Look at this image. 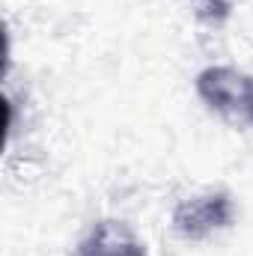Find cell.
I'll return each instance as SVG.
<instances>
[{"instance_id": "3957f363", "label": "cell", "mask_w": 253, "mask_h": 256, "mask_svg": "<svg viewBox=\"0 0 253 256\" xmlns=\"http://www.w3.org/2000/svg\"><path fill=\"white\" fill-rule=\"evenodd\" d=\"M80 256H149L140 238L120 220H98L80 242Z\"/></svg>"}, {"instance_id": "6da1fadb", "label": "cell", "mask_w": 253, "mask_h": 256, "mask_svg": "<svg viewBox=\"0 0 253 256\" xmlns=\"http://www.w3.org/2000/svg\"><path fill=\"white\" fill-rule=\"evenodd\" d=\"M196 96L230 126L253 128V74L232 66H208L196 74Z\"/></svg>"}, {"instance_id": "277c9868", "label": "cell", "mask_w": 253, "mask_h": 256, "mask_svg": "<svg viewBox=\"0 0 253 256\" xmlns=\"http://www.w3.org/2000/svg\"><path fill=\"white\" fill-rule=\"evenodd\" d=\"M202 18H218V21H224L226 15H230V3L226 0H202V12H200Z\"/></svg>"}, {"instance_id": "7a4b0ae2", "label": "cell", "mask_w": 253, "mask_h": 256, "mask_svg": "<svg viewBox=\"0 0 253 256\" xmlns=\"http://www.w3.org/2000/svg\"><path fill=\"white\" fill-rule=\"evenodd\" d=\"M230 224H232V200L224 191L188 196L173 208V230L188 242H202L226 230Z\"/></svg>"}]
</instances>
